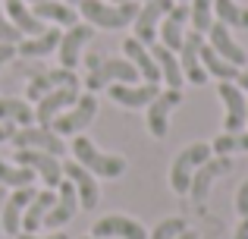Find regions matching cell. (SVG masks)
Returning a JSON list of instances; mask_svg holds the SVG:
<instances>
[{"label": "cell", "mask_w": 248, "mask_h": 239, "mask_svg": "<svg viewBox=\"0 0 248 239\" xmlns=\"http://www.w3.org/2000/svg\"><path fill=\"white\" fill-rule=\"evenodd\" d=\"M73 154H76V160H79L85 170H91L94 176L116 179V176L126 173V158H120V154H104L101 148L88 139V135H76Z\"/></svg>", "instance_id": "obj_1"}, {"label": "cell", "mask_w": 248, "mask_h": 239, "mask_svg": "<svg viewBox=\"0 0 248 239\" xmlns=\"http://www.w3.org/2000/svg\"><path fill=\"white\" fill-rule=\"evenodd\" d=\"M79 13L88 19V25H97V29H123V25L135 22V16H139V3H135V0H126V3L79 0Z\"/></svg>", "instance_id": "obj_2"}, {"label": "cell", "mask_w": 248, "mask_h": 239, "mask_svg": "<svg viewBox=\"0 0 248 239\" xmlns=\"http://www.w3.org/2000/svg\"><path fill=\"white\" fill-rule=\"evenodd\" d=\"M211 154H214L211 145H204V142H195V145L182 148V151L176 154V160L170 164V186H173L176 195H188V186H192L195 170H198Z\"/></svg>", "instance_id": "obj_3"}, {"label": "cell", "mask_w": 248, "mask_h": 239, "mask_svg": "<svg viewBox=\"0 0 248 239\" xmlns=\"http://www.w3.org/2000/svg\"><path fill=\"white\" fill-rule=\"evenodd\" d=\"M113 82L135 85V82H139V69H135L129 60H120V57H116V60H101V66H94V69L88 73L85 88L94 95L97 88H107V85H113Z\"/></svg>", "instance_id": "obj_4"}, {"label": "cell", "mask_w": 248, "mask_h": 239, "mask_svg": "<svg viewBox=\"0 0 248 239\" xmlns=\"http://www.w3.org/2000/svg\"><path fill=\"white\" fill-rule=\"evenodd\" d=\"M94 113H97V98L94 95H79V101L50 123V129H54L57 135H76V132H82L85 126H91Z\"/></svg>", "instance_id": "obj_5"}, {"label": "cell", "mask_w": 248, "mask_h": 239, "mask_svg": "<svg viewBox=\"0 0 248 239\" xmlns=\"http://www.w3.org/2000/svg\"><path fill=\"white\" fill-rule=\"evenodd\" d=\"M10 142L16 145V151L35 148V151H47V154H54V158H60V154L66 151L63 135H57L50 126H25V129H19V132H13Z\"/></svg>", "instance_id": "obj_6"}, {"label": "cell", "mask_w": 248, "mask_h": 239, "mask_svg": "<svg viewBox=\"0 0 248 239\" xmlns=\"http://www.w3.org/2000/svg\"><path fill=\"white\" fill-rule=\"evenodd\" d=\"M16 164H19V167H29V170H35L38 176L44 179V186H47V189H57V186L63 183V164L54 158V154H47V151L22 148V151H16Z\"/></svg>", "instance_id": "obj_7"}, {"label": "cell", "mask_w": 248, "mask_h": 239, "mask_svg": "<svg viewBox=\"0 0 248 239\" xmlns=\"http://www.w3.org/2000/svg\"><path fill=\"white\" fill-rule=\"evenodd\" d=\"M176 0H145V6H139V16H135V38H139L145 48H151L157 29L164 22V16L173 10Z\"/></svg>", "instance_id": "obj_8"}, {"label": "cell", "mask_w": 248, "mask_h": 239, "mask_svg": "<svg viewBox=\"0 0 248 239\" xmlns=\"http://www.w3.org/2000/svg\"><path fill=\"white\" fill-rule=\"evenodd\" d=\"M76 101H79V82H76V85H60V88H54L50 95H44V98L38 101L35 120L41 123V126H50V123L60 117L63 111H69Z\"/></svg>", "instance_id": "obj_9"}, {"label": "cell", "mask_w": 248, "mask_h": 239, "mask_svg": "<svg viewBox=\"0 0 248 239\" xmlns=\"http://www.w3.org/2000/svg\"><path fill=\"white\" fill-rule=\"evenodd\" d=\"M179 101H182L179 88H167V92H160L157 98L148 104V132H151L154 139H164L170 132V113L179 107Z\"/></svg>", "instance_id": "obj_10"}, {"label": "cell", "mask_w": 248, "mask_h": 239, "mask_svg": "<svg viewBox=\"0 0 248 239\" xmlns=\"http://www.w3.org/2000/svg\"><path fill=\"white\" fill-rule=\"evenodd\" d=\"M232 170V160L230 158H223V154H217V158H207L204 164L195 170V176H192V186H188V195L195 198V202H204L207 195H211V186H214V179L217 176H223V173H230Z\"/></svg>", "instance_id": "obj_11"}, {"label": "cell", "mask_w": 248, "mask_h": 239, "mask_svg": "<svg viewBox=\"0 0 248 239\" xmlns=\"http://www.w3.org/2000/svg\"><path fill=\"white\" fill-rule=\"evenodd\" d=\"M91 38H94V25H88V22H85V25H79V22L69 25V32L60 38V48H57V50H60V66L63 69H76V66H79L82 48L91 41Z\"/></svg>", "instance_id": "obj_12"}, {"label": "cell", "mask_w": 248, "mask_h": 239, "mask_svg": "<svg viewBox=\"0 0 248 239\" xmlns=\"http://www.w3.org/2000/svg\"><path fill=\"white\" fill-rule=\"evenodd\" d=\"M201 44H204L201 32H188V35L182 38V48H179L182 76H186L188 82H195V85H204V82H207V73H204V66H201V54H198Z\"/></svg>", "instance_id": "obj_13"}, {"label": "cell", "mask_w": 248, "mask_h": 239, "mask_svg": "<svg viewBox=\"0 0 248 239\" xmlns=\"http://www.w3.org/2000/svg\"><path fill=\"white\" fill-rule=\"evenodd\" d=\"M63 176H66L69 183L76 186L82 208H88V211H91L97 202H101V189H97V183H94V173L85 170L79 160H66V164H63Z\"/></svg>", "instance_id": "obj_14"}, {"label": "cell", "mask_w": 248, "mask_h": 239, "mask_svg": "<svg viewBox=\"0 0 248 239\" xmlns=\"http://www.w3.org/2000/svg\"><path fill=\"white\" fill-rule=\"evenodd\" d=\"M76 211H79V192H76V186L69 183V179H63L60 186H57V202L54 208L47 211V217H44V227H63V223H69L76 217Z\"/></svg>", "instance_id": "obj_15"}, {"label": "cell", "mask_w": 248, "mask_h": 239, "mask_svg": "<svg viewBox=\"0 0 248 239\" xmlns=\"http://www.w3.org/2000/svg\"><path fill=\"white\" fill-rule=\"evenodd\" d=\"M91 236L94 239H107V236H120V239H148L145 227L132 217H123V214H107L91 227Z\"/></svg>", "instance_id": "obj_16"}, {"label": "cell", "mask_w": 248, "mask_h": 239, "mask_svg": "<svg viewBox=\"0 0 248 239\" xmlns=\"http://www.w3.org/2000/svg\"><path fill=\"white\" fill-rule=\"evenodd\" d=\"M217 92H220V101L226 104V120H223L226 132H242V126H245V107H248L245 92L239 85H232V82H220Z\"/></svg>", "instance_id": "obj_17"}, {"label": "cell", "mask_w": 248, "mask_h": 239, "mask_svg": "<svg viewBox=\"0 0 248 239\" xmlns=\"http://www.w3.org/2000/svg\"><path fill=\"white\" fill-rule=\"evenodd\" d=\"M110 88V98L116 101V104L129 107V111H141V107H148L154 98L160 95L157 85H151V82H145V85H126V82H113Z\"/></svg>", "instance_id": "obj_18"}, {"label": "cell", "mask_w": 248, "mask_h": 239, "mask_svg": "<svg viewBox=\"0 0 248 239\" xmlns=\"http://www.w3.org/2000/svg\"><path fill=\"white\" fill-rule=\"evenodd\" d=\"M35 195L38 192L31 189V186H22V189H16L13 195H6V202H3V233L6 236H19V230H22V214H25V208H29V202Z\"/></svg>", "instance_id": "obj_19"}, {"label": "cell", "mask_w": 248, "mask_h": 239, "mask_svg": "<svg viewBox=\"0 0 248 239\" xmlns=\"http://www.w3.org/2000/svg\"><path fill=\"white\" fill-rule=\"evenodd\" d=\"M123 54H126V60L139 69V76H145V82H151V85L160 82L157 60L151 57V48H145L139 38H126V41H123Z\"/></svg>", "instance_id": "obj_20"}, {"label": "cell", "mask_w": 248, "mask_h": 239, "mask_svg": "<svg viewBox=\"0 0 248 239\" xmlns=\"http://www.w3.org/2000/svg\"><path fill=\"white\" fill-rule=\"evenodd\" d=\"M186 22H188V6L186 3H173V10L164 16L157 35L164 38V48L170 50H179L182 48V38H186Z\"/></svg>", "instance_id": "obj_21"}, {"label": "cell", "mask_w": 248, "mask_h": 239, "mask_svg": "<svg viewBox=\"0 0 248 239\" xmlns=\"http://www.w3.org/2000/svg\"><path fill=\"white\" fill-rule=\"evenodd\" d=\"M76 73L73 69H50V73H41V76H35V79L29 82V88H25V95H29V101H41L44 95H50L54 88H60V85H76Z\"/></svg>", "instance_id": "obj_22"}, {"label": "cell", "mask_w": 248, "mask_h": 239, "mask_svg": "<svg viewBox=\"0 0 248 239\" xmlns=\"http://www.w3.org/2000/svg\"><path fill=\"white\" fill-rule=\"evenodd\" d=\"M207 38H211V48L217 50L223 60H230L232 66H245V50L239 48L236 41H232V35H230V25H223V22H214L211 29H207Z\"/></svg>", "instance_id": "obj_23"}, {"label": "cell", "mask_w": 248, "mask_h": 239, "mask_svg": "<svg viewBox=\"0 0 248 239\" xmlns=\"http://www.w3.org/2000/svg\"><path fill=\"white\" fill-rule=\"evenodd\" d=\"M54 202H57V192L54 189L38 192V195L29 202L25 214H22V233H38V230H41V223H44V217H47V211L54 208Z\"/></svg>", "instance_id": "obj_24"}, {"label": "cell", "mask_w": 248, "mask_h": 239, "mask_svg": "<svg viewBox=\"0 0 248 239\" xmlns=\"http://www.w3.org/2000/svg\"><path fill=\"white\" fill-rule=\"evenodd\" d=\"M60 29H44L41 35L35 38H22V41L16 44V54L19 57H29V60H35V57H47L50 50L60 48Z\"/></svg>", "instance_id": "obj_25"}, {"label": "cell", "mask_w": 248, "mask_h": 239, "mask_svg": "<svg viewBox=\"0 0 248 239\" xmlns=\"http://www.w3.org/2000/svg\"><path fill=\"white\" fill-rule=\"evenodd\" d=\"M3 10H6V19H10V22L22 32V35H31V38H35V35H41V32H44V22L29 10V6H25V0H6Z\"/></svg>", "instance_id": "obj_26"}, {"label": "cell", "mask_w": 248, "mask_h": 239, "mask_svg": "<svg viewBox=\"0 0 248 239\" xmlns=\"http://www.w3.org/2000/svg\"><path fill=\"white\" fill-rule=\"evenodd\" d=\"M151 57L157 60V69H160V79L167 82L170 88H182L186 76H182V66H179V57L173 54L164 44H151Z\"/></svg>", "instance_id": "obj_27"}, {"label": "cell", "mask_w": 248, "mask_h": 239, "mask_svg": "<svg viewBox=\"0 0 248 239\" xmlns=\"http://www.w3.org/2000/svg\"><path fill=\"white\" fill-rule=\"evenodd\" d=\"M198 54H201V66H204V73H207V76H217L220 82H236L239 73H242V69L232 66L230 60H223V57H220L217 50L211 48V44H201Z\"/></svg>", "instance_id": "obj_28"}, {"label": "cell", "mask_w": 248, "mask_h": 239, "mask_svg": "<svg viewBox=\"0 0 248 239\" xmlns=\"http://www.w3.org/2000/svg\"><path fill=\"white\" fill-rule=\"evenodd\" d=\"M31 13H35L41 22L50 19V22H57V25H76V19H79V13L69 3H57V0H41V3L31 6Z\"/></svg>", "instance_id": "obj_29"}, {"label": "cell", "mask_w": 248, "mask_h": 239, "mask_svg": "<svg viewBox=\"0 0 248 239\" xmlns=\"http://www.w3.org/2000/svg\"><path fill=\"white\" fill-rule=\"evenodd\" d=\"M35 111L19 98H0V123H19V126H31Z\"/></svg>", "instance_id": "obj_30"}, {"label": "cell", "mask_w": 248, "mask_h": 239, "mask_svg": "<svg viewBox=\"0 0 248 239\" xmlns=\"http://www.w3.org/2000/svg\"><path fill=\"white\" fill-rule=\"evenodd\" d=\"M214 13H217V22L236 25V29H248V10L239 6L236 0H214Z\"/></svg>", "instance_id": "obj_31"}, {"label": "cell", "mask_w": 248, "mask_h": 239, "mask_svg": "<svg viewBox=\"0 0 248 239\" xmlns=\"http://www.w3.org/2000/svg\"><path fill=\"white\" fill-rule=\"evenodd\" d=\"M38 179L35 170L29 167H19V164H6L0 158V186H13V189H22V186H31Z\"/></svg>", "instance_id": "obj_32"}, {"label": "cell", "mask_w": 248, "mask_h": 239, "mask_svg": "<svg viewBox=\"0 0 248 239\" xmlns=\"http://www.w3.org/2000/svg\"><path fill=\"white\" fill-rule=\"evenodd\" d=\"M211 151L223 154V158H230V154H236V151H248V132H223V135H217V139L211 142Z\"/></svg>", "instance_id": "obj_33"}, {"label": "cell", "mask_w": 248, "mask_h": 239, "mask_svg": "<svg viewBox=\"0 0 248 239\" xmlns=\"http://www.w3.org/2000/svg\"><path fill=\"white\" fill-rule=\"evenodd\" d=\"M188 19H192L195 32H207L214 25V0H192Z\"/></svg>", "instance_id": "obj_34"}, {"label": "cell", "mask_w": 248, "mask_h": 239, "mask_svg": "<svg viewBox=\"0 0 248 239\" xmlns=\"http://www.w3.org/2000/svg\"><path fill=\"white\" fill-rule=\"evenodd\" d=\"M186 221L182 217H167V221H160L157 227H154V233L148 239H179V233H186Z\"/></svg>", "instance_id": "obj_35"}, {"label": "cell", "mask_w": 248, "mask_h": 239, "mask_svg": "<svg viewBox=\"0 0 248 239\" xmlns=\"http://www.w3.org/2000/svg\"><path fill=\"white\" fill-rule=\"evenodd\" d=\"M0 41H3V44H19V41H22V32H19L10 19H6L3 3H0Z\"/></svg>", "instance_id": "obj_36"}, {"label": "cell", "mask_w": 248, "mask_h": 239, "mask_svg": "<svg viewBox=\"0 0 248 239\" xmlns=\"http://www.w3.org/2000/svg\"><path fill=\"white\" fill-rule=\"evenodd\" d=\"M236 211H239V217H248V179L236 192Z\"/></svg>", "instance_id": "obj_37"}, {"label": "cell", "mask_w": 248, "mask_h": 239, "mask_svg": "<svg viewBox=\"0 0 248 239\" xmlns=\"http://www.w3.org/2000/svg\"><path fill=\"white\" fill-rule=\"evenodd\" d=\"M13 57H16V44H3V41H0V66L10 63Z\"/></svg>", "instance_id": "obj_38"}, {"label": "cell", "mask_w": 248, "mask_h": 239, "mask_svg": "<svg viewBox=\"0 0 248 239\" xmlns=\"http://www.w3.org/2000/svg\"><path fill=\"white\" fill-rule=\"evenodd\" d=\"M16 239H69L63 230H57V233H50V236H38V233H19Z\"/></svg>", "instance_id": "obj_39"}, {"label": "cell", "mask_w": 248, "mask_h": 239, "mask_svg": "<svg viewBox=\"0 0 248 239\" xmlns=\"http://www.w3.org/2000/svg\"><path fill=\"white\" fill-rule=\"evenodd\" d=\"M13 139V123H0V142H10Z\"/></svg>", "instance_id": "obj_40"}, {"label": "cell", "mask_w": 248, "mask_h": 239, "mask_svg": "<svg viewBox=\"0 0 248 239\" xmlns=\"http://www.w3.org/2000/svg\"><path fill=\"white\" fill-rule=\"evenodd\" d=\"M232 239H248V217H242V223L236 227V236Z\"/></svg>", "instance_id": "obj_41"}, {"label": "cell", "mask_w": 248, "mask_h": 239, "mask_svg": "<svg viewBox=\"0 0 248 239\" xmlns=\"http://www.w3.org/2000/svg\"><path fill=\"white\" fill-rule=\"evenodd\" d=\"M6 195H10L6 186H0V233H3V202H6Z\"/></svg>", "instance_id": "obj_42"}, {"label": "cell", "mask_w": 248, "mask_h": 239, "mask_svg": "<svg viewBox=\"0 0 248 239\" xmlns=\"http://www.w3.org/2000/svg\"><path fill=\"white\" fill-rule=\"evenodd\" d=\"M101 60H104V57H97V54H88V57H85V63H88V73H91L94 66H101Z\"/></svg>", "instance_id": "obj_43"}, {"label": "cell", "mask_w": 248, "mask_h": 239, "mask_svg": "<svg viewBox=\"0 0 248 239\" xmlns=\"http://www.w3.org/2000/svg\"><path fill=\"white\" fill-rule=\"evenodd\" d=\"M239 88H242V92H245V88H248V69H242V73H239Z\"/></svg>", "instance_id": "obj_44"}, {"label": "cell", "mask_w": 248, "mask_h": 239, "mask_svg": "<svg viewBox=\"0 0 248 239\" xmlns=\"http://www.w3.org/2000/svg\"><path fill=\"white\" fill-rule=\"evenodd\" d=\"M179 239H198V233H195V230H186V233H179Z\"/></svg>", "instance_id": "obj_45"}, {"label": "cell", "mask_w": 248, "mask_h": 239, "mask_svg": "<svg viewBox=\"0 0 248 239\" xmlns=\"http://www.w3.org/2000/svg\"><path fill=\"white\" fill-rule=\"evenodd\" d=\"M245 123H248V107H245Z\"/></svg>", "instance_id": "obj_46"}, {"label": "cell", "mask_w": 248, "mask_h": 239, "mask_svg": "<svg viewBox=\"0 0 248 239\" xmlns=\"http://www.w3.org/2000/svg\"><path fill=\"white\" fill-rule=\"evenodd\" d=\"M113 3H126V0H113Z\"/></svg>", "instance_id": "obj_47"}, {"label": "cell", "mask_w": 248, "mask_h": 239, "mask_svg": "<svg viewBox=\"0 0 248 239\" xmlns=\"http://www.w3.org/2000/svg\"><path fill=\"white\" fill-rule=\"evenodd\" d=\"M82 239H94V236H82Z\"/></svg>", "instance_id": "obj_48"}, {"label": "cell", "mask_w": 248, "mask_h": 239, "mask_svg": "<svg viewBox=\"0 0 248 239\" xmlns=\"http://www.w3.org/2000/svg\"><path fill=\"white\" fill-rule=\"evenodd\" d=\"M69 3H79V0H69Z\"/></svg>", "instance_id": "obj_49"}, {"label": "cell", "mask_w": 248, "mask_h": 239, "mask_svg": "<svg viewBox=\"0 0 248 239\" xmlns=\"http://www.w3.org/2000/svg\"><path fill=\"white\" fill-rule=\"evenodd\" d=\"M176 3H186V0H176Z\"/></svg>", "instance_id": "obj_50"}, {"label": "cell", "mask_w": 248, "mask_h": 239, "mask_svg": "<svg viewBox=\"0 0 248 239\" xmlns=\"http://www.w3.org/2000/svg\"><path fill=\"white\" fill-rule=\"evenodd\" d=\"M31 3H41V0H31Z\"/></svg>", "instance_id": "obj_51"}]
</instances>
